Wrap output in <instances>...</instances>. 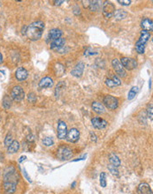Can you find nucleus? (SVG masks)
<instances>
[{
  "label": "nucleus",
  "instance_id": "23",
  "mask_svg": "<svg viewBox=\"0 0 153 194\" xmlns=\"http://www.w3.org/2000/svg\"><path fill=\"white\" fill-rule=\"evenodd\" d=\"M19 149V143L17 140H13L12 142V144L7 147V150L10 154H14L16 152H18Z\"/></svg>",
  "mask_w": 153,
  "mask_h": 194
},
{
  "label": "nucleus",
  "instance_id": "4",
  "mask_svg": "<svg viewBox=\"0 0 153 194\" xmlns=\"http://www.w3.org/2000/svg\"><path fill=\"white\" fill-rule=\"evenodd\" d=\"M73 155L72 153V149L66 146H62L60 147H58L57 150V157L61 160V161H66L68 159H70Z\"/></svg>",
  "mask_w": 153,
  "mask_h": 194
},
{
  "label": "nucleus",
  "instance_id": "7",
  "mask_svg": "<svg viewBox=\"0 0 153 194\" xmlns=\"http://www.w3.org/2000/svg\"><path fill=\"white\" fill-rule=\"evenodd\" d=\"M120 63L123 66L124 69L131 71L134 70L137 67V62L135 61V59L131 58H127V57H123L120 59Z\"/></svg>",
  "mask_w": 153,
  "mask_h": 194
},
{
  "label": "nucleus",
  "instance_id": "20",
  "mask_svg": "<svg viewBox=\"0 0 153 194\" xmlns=\"http://www.w3.org/2000/svg\"><path fill=\"white\" fill-rule=\"evenodd\" d=\"M91 108L93 111L96 112V114H103L105 111L104 106L101 102H98V101H94L91 105Z\"/></svg>",
  "mask_w": 153,
  "mask_h": 194
},
{
  "label": "nucleus",
  "instance_id": "22",
  "mask_svg": "<svg viewBox=\"0 0 153 194\" xmlns=\"http://www.w3.org/2000/svg\"><path fill=\"white\" fill-rule=\"evenodd\" d=\"M113 16H114V18L117 19V20H121V19H124L128 16V13H127L125 10L119 9V10L115 11Z\"/></svg>",
  "mask_w": 153,
  "mask_h": 194
},
{
  "label": "nucleus",
  "instance_id": "18",
  "mask_svg": "<svg viewBox=\"0 0 153 194\" xmlns=\"http://www.w3.org/2000/svg\"><path fill=\"white\" fill-rule=\"evenodd\" d=\"M52 86H53V79L51 78L44 77L39 81V87L42 89L51 87Z\"/></svg>",
  "mask_w": 153,
  "mask_h": 194
},
{
  "label": "nucleus",
  "instance_id": "8",
  "mask_svg": "<svg viewBox=\"0 0 153 194\" xmlns=\"http://www.w3.org/2000/svg\"><path fill=\"white\" fill-rule=\"evenodd\" d=\"M11 97L17 101H20L25 97V92L20 86H15L11 91Z\"/></svg>",
  "mask_w": 153,
  "mask_h": 194
},
{
  "label": "nucleus",
  "instance_id": "28",
  "mask_svg": "<svg viewBox=\"0 0 153 194\" xmlns=\"http://www.w3.org/2000/svg\"><path fill=\"white\" fill-rule=\"evenodd\" d=\"M99 183H100V185L104 188L107 184V182H106V174L105 172H102L100 174V176H99Z\"/></svg>",
  "mask_w": 153,
  "mask_h": 194
},
{
  "label": "nucleus",
  "instance_id": "5",
  "mask_svg": "<svg viewBox=\"0 0 153 194\" xmlns=\"http://www.w3.org/2000/svg\"><path fill=\"white\" fill-rule=\"evenodd\" d=\"M103 102L105 105V107L111 110H114L119 106V101L114 96H112L110 95H107L103 98Z\"/></svg>",
  "mask_w": 153,
  "mask_h": 194
},
{
  "label": "nucleus",
  "instance_id": "44",
  "mask_svg": "<svg viewBox=\"0 0 153 194\" xmlns=\"http://www.w3.org/2000/svg\"><path fill=\"white\" fill-rule=\"evenodd\" d=\"M2 62H3V56H2V54L0 53V64H2Z\"/></svg>",
  "mask_w": 153,
  "mask_h": 194
},
{
  "label": "nucleus",
  "instance_id": "36",
  "mask_svg": "<svg viewBox=\"0 0 153 194\" xmlns=\"http://www.w3.org/2000/svg\"><path fill=\"white\" fill-rule=\"evenodd\" d=\"M118 3L121 5L128 6L131 4V0H118Z\"/></svg>",
  "mask_w": 153,
  "mask_h": 194
},
{
  "label": "nucleus",
  "instance_id": "17",
  "mask_svg": "<svg viewBox=\"0 0 153 194\" xmlns=\"http://www.w3.org/2000/svg\"><path fill=\"white\" fill-rule=\"evenodd\" d=\"M63 35V32L60 30V29H57V28H53L51 29L49 33H48V36H47V39L48 41H54V40H57L58 38H61Z\"/></svg>",
  "mask_w": 153,
  "mask_h": 194
},
{
  "label": "nucleus",
  "instance_id": "27",
  "mask_svg": "<svg viewBox=\"0 0 153 194\" xmlns=\"http://www.w3.org/2000/svg\"><path fill=\"white\" fill-rule=\"evenodd\" d=\"M138 92H139V87H133L129 90V92H128V99L129 101L133 100L134 97H135V96L137 95Z\"/></svg>",
  "mask_w": 153,
  "mask_h": 194
},
{
  "label": "nucleus",
  "instance_id": "40",
  "mask_svg": "<svg viewBox=\"0 0 153 194\" xmlns=\"http://www.w3.org/2000/svg\"><path fill=\"white\" fill-rule=\"evenodd\" d=\"M90 136H91V140H93L94 142H96V136L95 135V133H90Z\"/></svg>",
  "mask_w": 153,
  "mask_h": 194
},
{
  "label": "nucleus",
  "instance_id": "21",
  "mask_svg": "<svg viewBox=\"0 0 153 194\" xmlns=\"http://www.w3.org/2000/svg\"><path fill=\"white\" fill-rule=\"evenodd\" d=\"M109 161H110L111 165L114 166L116 168H119L120 166V160H119V158L115 154H113V153H112V154L109 155Z\"/></svg>",
  "mask_w": 153,
  "mask_h": 194
},
{
  "label": "nucleus",
  "instance_id": "32",
  "mask_svg": "<svg viewBox=\"0 0 153 194\" xmlns=\"http://www.w3.org/2000/svg\"><path fill=\"white\" fill-rule=\"evenodd\" d=\"M108 170H109V171L112 173L113 175H119V170H118V168H116L114 166H113V165H108Z\"/></svg>",
  "mask_w": 153,
  "mask_h": 194
},
{
  "label": "nucleus",
  "instance_id": "24",
  "mask_svg": "<svg viewBox=\"0 0 153 194\" xmlns=\"http://www.w3.org/2000/svg\"><path fill=\"white\" fill-rule=\"evenodd\" d=\"M54 72H55V74L57 77H61L64 73H65V67L62 64H59L57 63L55 64L54 66Z\"/></svg>",
  "mask_w": 153,
  "mask_h": 194
},
{
  "label": "nucleus",
  "instance_id": "34",
  "mask_svg": "<svg viewBox=\"0 0 153 194\" xmlns=\"http://www.w3.org/2000/svg\"><path fill=\"white\" fill-rule=\"evenodd\" d=\"M147 116L151 119V121H152V103L149 104L147 108Z\"/></svg>",
  "mask_w": 153,
  "mask_h": 194
},
{
  "label": "nucleus",
  "instance_id": "11",
  "mask_svg": "<svg viewBox=\"0 0 153 194\" xmlns=\"http://www.w3.org/2000/svg\"><path fill=\"white\" fill-rule=\"evenodd\" d=\"M66 138L67 139L68 142L75 143L80 138V132L78 131V129H76V128H72L67 132Z\"/></svg>",
  "mask_w": 153,
  "mask_h": 194
},
{
  "label": "nucleus",
  "instance_id": "35",
  "mask_svg": "<svg viewBox=\"0 0 153 194\" xmlns=\"http://www.w3.org/2000/svg\"><path fill=\"white\" fill-rule=\"evenodd\" d=\"M96 54H97V52L94 51L91 48H88L84 52L85 56H93V55H96Z\"/></svg>",
  "mask_w": 153,
  "mask_h": 194
},
{
  "label": "nucleus",
  "instance_id": "41",
  "mask_svg": "<svg viewBox=\"0 0 153 194\" xmlns=\"http://www.w3.org/2000/svg\"><path fill=\"white\" fill-rule=\"evenodd\" d=\"M23 172H24V175H25V176L27 177L28 181L31 183V179H30V177H28V174H27V172H26V170H23Z\"/></svg>",
  "mask_w": 153,
  "mask_h": 194
},
{
  "label": "nucleus",
  "instance_id": "37",
  "mask_svg": "<svg viewBox=\"0 0 153 194\" xmlns=\"http://www.w3.org/2000/svg\"><path fill=\"white\" fill-rule=\"evenodd\" d=\"M28 101H29L30 102H35L36 100H37V97H36V96H35L34 93H30V94H28Z\"/></svg>",
  "mask_w": 153,
  "mask_h": 194
},
{
  "label": "nucleus",
  "instance_id": "15",
  "mask_svg": "<svg viewBox=\"0 0 153 194\" xmlns=\"http://www.w3.org/2000/svg\"><path fill=\"white\" fill-rule=\"evenodd\" d=\"M141 27L143 28V31L147 32H152L153 29V22L152 20L149 18H144L141 21Z\"/></svg>",
  "mask_w": 153,
  "mask_h": 194
},
{
  "label": "nucleus",
  "instance_id": "33",
  "mask_svg": "<svg viewBox=\"0 0 153 194\" xmlns=\"http://www.w3.org/2000/svg\"><path fill=\"white\" fill-rule=\"evenodd\" d=\"M105 84H106V86H107L108 87H110V88H113V87H116L114 82L113 81V79H112L110 77H108L106 79H105Z\"/></svg>",
  "mask_w": 153,
  "mask_h": 194
},
{
  "label": "nucleus",
  "instance_id": "9",
  "mask_svg": "<svg viewBox=\"0 0 153 194\" xmlns=\"http://www.w3.org/2000/svg\"><path fill=\"white\" fill-rule=\"evenodd\" d=\"M67 125L63 120H59L57 123V136L59 139H64L66 138V134H67Z\"/></svg>",
  "mask_w": 153,
  "mask_h": 194
},
{
  "label": "nucleus",
  "instance_id": "12",
  "mask_svg": "<svg viewBox=\"0 0 153 194\" xmlns=\"http://www.w3.org/2000/svg\"><path fill=\"white\" fill-rule=\"evenodd\" d=\"M91 124L93 125L94 128L96 129H99V130H102V129H104L106 126H107V121H105L104 119L101 118V117H93L91 119Z\"/></svg>",
  "mask_w": 153,
  "mask_h": 194
},
{
  "label": "nucleus",
  "instance_id": "43",
  "mask_svg": "<svg viewBox=\"0 0 153 194\" xmlns=\"http://www.w3.org/2000/svg\"><path fill=\"white\" fill-rule=\"evenodd\" d=\"M26 158H27V157H26V156H25V155H23V156H21V157H20V158H19V162H21V161H24V160H25V159H26Z\"/></svg>",
  "mask_w": 153,
  "mask_h": 194
},
{
  "label": "nucleus",
  "instance_id": "19",
  "mask_svg": "<svg viewBox=\"0 0 153 194\" xmlns=\"http://www.w3.org/2000/svg\"><path fill=\"white\" fill-rule=\"evenodd\" d=\"M28 73L24 67H19L15 73V77L19 81L25 80L28 78Z\"/></svg>",
  "mask_w": 153,
  "mask_h": 194
},
{
  "label": "nucleus",
  "instance_id": "1",
  "mask_svg": "<svg viewBox=\"0 0 153 194\" xmlns=\"http://www.w3.org/2000/svg\"><path fill=\"white\" fill-rule=\"evenodd\" d=\"M19 182V175L13 166L5 169L3 177V193L13 194L16 191V186Z\"/></svg>",
  "mask_w": 153,
  "mask_h": 194
},
{
  "label": "nucleus",
  "instance_id": "46",
  "mask_svg": "<svg viewBox=\"0 0 153 194\" xmlns=\"http://www.w3.org/2000/svg\"><path fill=\"white\" fill-rule=\"evenodd\" d=\"M75 184H76V182H74V183H73V184L71 185V187H72V188H75Z\"/></svg>",
  "mask_w": 153,
  "mask_h": 194
},
{
  "label": "nucleus",
  "instance_id": "30",
  "mask_svg": "<svg viewBox=\"0 0 153 194\" xmlns=\"http://www.w3.org/2000/svg\"><path fill=\"white\" fill-rule=\"evenodd\" d=\"M13 141V136L11 134V133H9L6 137H5V138H4V145H5V147H9L11 144H12V142Z\"/></svg>",
  "mask_w": 153,
  "mask_h": 194
},
{
  "label": "nucleus",
  "instance_id": "10",
  "mask_svg": "<svg viewBox=\"0 0 153 194\" xmlns=\"http://www.w3.org/2000/svg\"><path fill=\"white\" fill-rule=\"evenodd\" d=\"M112 64H113V69H114L117 76L121 78L126 76V71H125V69L123 68V66H122V64H121V63H120V61H119V59H116V58L113 59V60L112 61Z\"/></svg>",
  "mask_w": 153,
  "mask_h": 194
},
{
  "label": "nucleus",
  "instance_id": "3",
  "mask_svg": "<svg viewBox=\"0 0 153 194\" xmlns=\"http://www.w3.org/2000/svg\"><path fill=\"white\" fill-rule=\"evenodd\" d=\"M150 38H151V34L149 32H147V31L142 30L141 36H140L138 41L135 43V50H136L137 53H139V54H143L144 53L145 45L148 42Z\"/></svg>",
  "mask_w": 153,
  "mask_h": 194
},
{
  "label": "nucleus",
  "instance_id": "16",
  "mask_svg": "<svg viewBox=\"0 0 153 194\" xmlns=\"http://www.w3.org/2000/svg\"><path fill=\"white\" fill-rule=\"evenodd\" d=\"M64 45H65V39L61 37V38L52 41L50 44V48L52 50H59L64 47Z\"/></svg>",
  "mask_w": 153,
  "mask_h": 194
},
{
  "label": "nucleus",
  "instance_id": "13",
  "mask_svg": "<svg viewBox=\"0 0 153 194\" xmlns=\"http://www.w3.org/2000/svg\"><path fill=\"white\" fill-rule=\"evenodd\" d=\"M84 67H85V64L84 63L82 62H79L74 67V69L71 71V74L73 76L76 78H81L82 73H83V71H84Z\"/></svg>",
  "mask_w": 153,
  "mask_h": 194
},
{
  "label": "nucleus",
  "instance_id": "6",
  "mask_svg": "<svg viewBox=\"0 0 153 194\" xmlns=\"http://www.w3.org/2000/svg\"><path fill=\"white\" fill-rule=\"evenodd\" d=\"M115 13L114 4L111 2H104L103 4V15L105 19H110Z\"/></svg>",
  "mask_w": 153,
  "mask_h": 194
},
{
  "label": "nucleus",
  "instance_id": "29",
  "mask_svg": "<svg viewBox=\"0 0 153 194\" xmlns=\"http://www.w3.org/2000/svg\"><path fill=\"white\" fill-rule=\"evenodd\" d=\"M43 144L45 147H51L54 144V140L51 137H46L43 139Z\"/></svg>",
  "mask_w": 153,
  "mask_h": 194
},
{
  "label": "nucleus",
  "instance_id": "39",
  "mask_svg": "<svg viewBox=\"0 0 153 194\" xmlns=\"http://www.w3.org/2000/svg\"><path fill=\"white\" fill-rule=\"evenodd\" d=\"M87 157V155H84L82 157H80V158H77V159H75V160H74L73 161H83L85 158Z\"/></svg>",
  "mask_w": 153,
  "mask_h": 194
},
{
  "label": "nucleus",
  "instance_id": "45",
  "mask_svg": "<svg viewBox=\"0 0 153 194\" xmlns=\"http://www.w3.org/2000/svg\"><path fill=\"white\" fill-rule=\"evenodd\" d=\"M149 87L152 88V78L150 79V82H149Z\"/></svg>",
  "mask_w": 153,
  "mask_h": 194
},
{
  "label": "nucleus",
  "instance_id": "42",
  "mask_svg": "<svg viewBox=\"0 0 153 194\" xmlns=\"http://www.w3.org/2000/svg\"><path fill=\"white\" fill-rule=\"evenodd\" d=\"M53 3H55V5H60L61 4L64 3V1H54Z\"/></svg>",
  "mask_w": 153,
  "mask_h": 194
},
{
  "label": "nucleus",
  "instance_id": "14",
  "mask_svg": "<svg viewBox=\"0 0 153 194\" xmlns=\"http://www.w3.org/2000/svg\"><path fill=\"white\" fill-rule=\"evenodd\" d=\"M137 193L138 194H152V188L149 184L147 183H141L137 187Z\"/></svg>",
  "mask_w": 153,
  "mask_h": 194
},
{
  "label": "nucleus",
  "instance_id": "2",
  "mask_svg": "<svg viewBox=\"0 0 153 194\" xmlns=\"http://www.w3.org/2000/svg\"><path fill=\"white\" fill-rule=\"evenodd\" d=\"M44 30V23L41 20L31 23L26 30V35L30 41H38Z\"/></svg>",
  "mask_w": 153,
  "mask_h": 194
},
{
  "label": "nucleus",
  "instance_id": "25",
  "mask_svg": "<svg viewBox=\"0 0 153 194\" xmlns=\"http://www.w3.org/2000/svg\"><path fill=\"white\" fill-rule=\"evenodd\" d=\"M101 7V2L100 1H90L89 9L91 12H97Z\"/></svg>",
  "mask_w": 153,
  "mask_h": 194
},
{
  "label": "nucleus",
  "instance_id": "31",
  "mask_svg": "<svg viewBox=\"0 0 153 194\" xmlns=\"http://www.w3.org/2000/svg\"><path fill=\"white\" fill-rule=\"evenodd\" d=\"M110 78L113 79V81L114 82L115 86L117 87V86H120L121 85V81H120V79H119V78L118 77L117 75H115V74H112V75H110Z\"/></svg>",
  "mask_w": 153,
  "mask_h": 194
},
{
  "label": "nucleus",
  "instance_id": "38",
  "mask_svg": "<svg viewBox=\"0 0 153 194\" xmlns=\"http://www.w3.org/2000/svg\"><path fill=\"white\" fill-rule=\"evenodd\" d=\"M81 3H82V4H83V6H84V8H89V6H90V1H89V0H83V1H81Z\"/></svg>",
  "mask_w": 153,
  "mask_h": 194
},
{
  "label": "nucleus",
  "instance_id": "26",
  "mask_svg": "<svg viewBox=\"0 0 153 194\" xmlns=\"http://www.w3.org/2000/svg\"><path fill=\"white\" fill-rule=\"evenodd\" d=\"M2 105H3V108L5 109V110H9L12 106V99L11 97L8 96H4L3 98V102H2Z\"/></svg>",
  "mask_w": 153,
  "mask_h": 194
}]
</instances>
